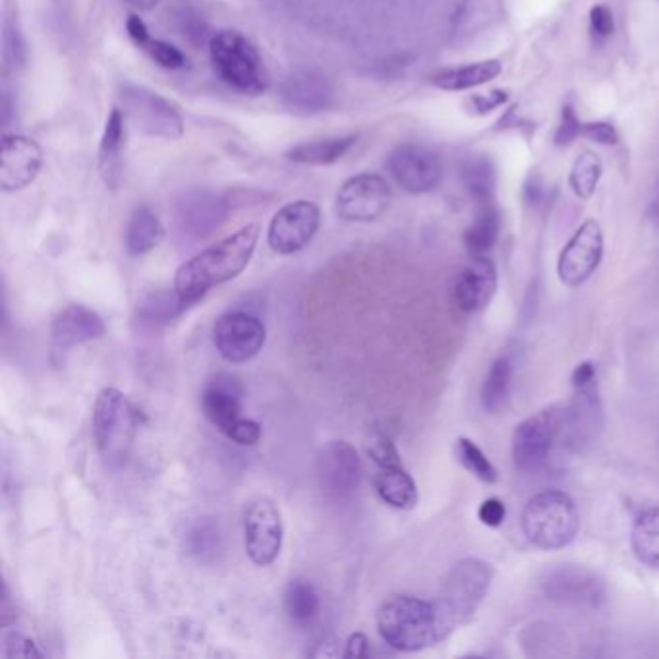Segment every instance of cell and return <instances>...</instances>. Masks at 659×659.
Returning <instances> with one entry per match:
<instances>
[{"mask_svg": "<svg viewBox=\"0 0 659 659\" xmlns=\"http://www.w3.org/2000/svg\"><path fill=\"white\" fill-rule=\"evenodd\" d=\"M615 32V20H613V12L608 9L606 4H598L590 10V34L594 35V39L603 41L608 39Z\"/></svg>", "mask_w": 659, "mask_h": 659, "instance_id": "cell-43", "label": "cell"}, {"mask_svg": "<svg viewBox=\"0 0 659 659\" xmlns=\"http://www.w3.org/2000/svg\"><path fill=\"white\" fill-rule=\"evenodd\" d=\"M498 285L495 263L486 255H478L458 273L453 287V302L463 313L480 312L495 297Z\"/></svg>", "mask_w": 659, "mask_h": 659, "instance_id": "cell-19", "label": "cell"}, {"mask_svg": "<svg viewBox=\"0 0 659 659\" xmlns=\"http://www.w3.org/2000/svg\"><path fill=\"white\" fill-rule=\"evenodd\" d=\"M601 257H603V232L600 223L588 219L578 227L559 254V280L566 287H580L600 267Z\"/></svg>", "mask_w": 659, "mask_h": 659, "instance_id": "cell-9", "label": "cell"}, {"mask_svg": "<svg viewBox=\"0 0 659 659\" xmlns=\"http://www.w3.org/2000/svg\"><path fill=\"white\" fill-rule=\"evenodd\" d=\"M140 49H144L159 67L167 68V70H180V68L187 67V57L182 55V51L161 39L149 37Z\"/></svg>", "mask_w": 659, "mask_h": 659, "instance_id": "cell-39", "label": "cell"}, {"mask_svg": "<svg viewBox=\"0 0 659 659\" xmlns=\"http://www.w3.org/2000/svg\"><path fill=\"white\" fill-rule=\"evenodd\" d=\"M187 310V304L178 298L177 292H157L152 297L145 298L142 304L137 305V322L149 330H157L159 325L169 323L175 315Z\"/></svg>", "mask_w": 659, "mask_h": 659, "instance_id": "cell-35", "label": "cell"}, {"mask_svg": "<svg viewBox=\"0 0 659 659\" xmlns=\"http://www.w3.org/2000/svg\"><path fill=\"white\" fill-rule=\"evenodd\" d=\"M523 532L534 548L543 551L563 550L578 536L580 515L575 501L565 491H541L526 503Z\"/></svg>", "mask_w": 659, "mask_h": 659, "instance_id": "cell-4", "label": "cell"}, {"mask_svg": "<svg viewBox=\"0 0 659 659\" xmlns=\"http://www.w3.org/2000/svg\"><path fill=\"white\" fill-rule=\"evenodd\" d=\"M573 387H586V385H590L594 381H598V375H596V363L583 362L578 363L575 368V372H573Z\"/></svg>", "mask_w": 659, "mask_h": 659, "instance_id": "cell-48", "label": "cell"}, {"mask_svg": "<svg viewBox=\"0 0 659 659\" xmlns=\"http://www.w3.org/2000/svg\"><path fill=\"white\" fill-rule=\"evenodd\" d=\"M317 478L330 498L352 495L362 478V463L356 448L345 441L330 443L317 457Z\"/></svg>", "mask_w": 659, "mask_h": 659, "instance_id": "cell-16", "label": "cell"}, {"mask_svg": "<svg viewBox=\"0 0 659 659\" xmlns=\"http://www.w3.org/2000/svg\"><path fill=\"white\" fill-rule=\"evenodd\" d=\"M378 631L393 650L420 651L447 638L433 601L412 596H397L378 611Z\"/></svg>", "mask_w": 659, "mask_h": 659, "instance_id": "cell-2", "label": "cell"}, {"mask_svg": "<svg viewBox=\"0 0 659 659\" xmlns=\"http://www.w3.org/2000/svg\"><path fill=\"white\" fill-rule=\"evenodd\" d=\"M387 169L408 194H428L440 187L443 175L438 153L420 144L398 145L390 155Z\"/></svg>", "mask_w": 659, "mask_h": 659, "instance_id": "cell-13", "label": "cell"}, {"mask_svg": "<svg viewBox=\"0 0 659 659\" xmlns=\"http://www.w3.org/2000/svg\"><path fill=\"white\" fill-rule=\"evenodd\" d=\"M322 223V212L313 202H292L275 213L267 230L271 250L280 255L297 254L312 242Z\"/></svg>", "mask_w": 659, "mask_h": 659, "instance_id": "cell-10", "label": "cell"}, {"mask_svg": "<svg viewBox=\"0 0 659 659\" xmlns=\"http://www.w3.org/2000/svg\"><path fill=\"white\" fill-rule=\"evenodd\" d=\"M366 451H368V455L372 457L373 463L380 466V468L403 466L395 443L383 431H373L372 435L366 441Z\"/></svg>", "mask_w": 659, "mask_h": 659, "instance_id": "cell-38", "label": "cell"}, {"mask_svg": "<svg viewBox=\"0 0 659 659\" xmlns=\"http://www.w3.org/2000/svg\"><path fill=\"white\" fill-rule=\"evenodd\" d=\"M565 408L551 405L516 426L513 435V458L518 470H538L548 457L559 435L565 430Z\"/></svg>", "mask_w": 659, "mask_h": 659, "instance_id": "cell-7", "label": "cell"}, {"mask_svg": "<svg viewBox=\"0 0 659 659\" xmlns=\"http://www.w3.org/2000/svg\"><path fill=\"white\" fill-rule=\"evenodd\" d=\"M658 220H659V200H658Z\"/></svg>", "mask_w": 659, "mask_h": 659, "instance_id": "cell-52", "label": "cell"}, {"mask_svg": "<svg viewBox=\"0 0 659 659\" xmlns=\"http://www.w3.org/2000/svg\"><path fill=\"white\" fill-rule=\"evenodd\" d=\"M217 76L238 94L260 95L267 89L269 77L262 57L244 35L225 29L209 43Z\"/></svg>", "mask_w": 659, "mask_h": 659, "instance_id": "cell-5", "label": "cell"}, {"mask_svg": "<svg viewBox=\"0 0 659 659\" xmlns=\"http://www.w3.org/2000/svg\"><path fill=\"white\" fill-rule=\"evenodd\" d=\"M223 219V203L207 195L195 194L194 197H187L178 207V230L182 232V237H192L194 240L209 237L213 230L219 229Z\"/></svg>", "mask_w": 659, "mask_h": 659, "instance_id": "cell-22", "label": "cell"}, {"mask_svg": "<svg viewBox=\"0 0 659 659\" xmlns=\"http://www.w3.org/2000/svg\"><path fill=\"white\" fill-rule=\"evenodd\" d=\"M601 428V400L598 381L586 387H576L575 397L565 408V430L571 445L576 448L590 445Z\"/></svg>", "mask_w": 659, "mask_h": 659, "instance_id": "cell-20", "label": "cell"}, {"mask_svg": "<svg viewBox=\"0 0 659 659\" xmlns=\"http://www.w3.org/2000/svg\"><path fill=\"white\" fill-rule=\"evenodd\" d=\"M320 594L310 580L295 578L285 590V611L295 625L305 626L320 613Z\"/></svg>", "mask_w": 659, "mask_h": 659, "instance_id": "cell-30", "label": "cell"}, {"mask_svg": "<svg viewBox=\"0 0 659 659\" xmlns=\"http://www.w3.org/2000/svg\"><path fill=\"white\" fill-rule=\"evenodd\" d=\"M137 410L119 390L99 393L94 408V435L103 458L110 465H122L134 443Z\"/></svg>", "mask_w": 659, "mask_h": 659, "instance_id": "cell-6", "label": "cell"}, {"mask_svg": "<svg viewBox=\"0 0 659 659\" xmlns=\"http://www.w3.org/2000/svg\"><path fill=\"white\" fill-rule=\"evenodd\" d=\"M124 2L137 10H153L157 4V0H124Z\"/></svg>", "mask_w": 659, "mask_h": 659, "instance_id": "cell-51", "label": "cell"}, {"mask_svg": "<svg viewBox=\"0 0 659 659\" xmlns=\"http://www.w3.org/2000/svg\"><path fill=\"white\" fill-rule=\"evenodd\" d=\"M511 380H513L511 360L507 356H499L498 360L491 363L490 372L486 375L482 385V406L491 415L499 412L507 403Z\"/></svg>", "mask_w": 659, "mask_h": 659, "instance_id": "cell-34", "label": "cell"}, {"mask_svg": "<svg viewBox=\"0 0 659 659\" xmlns=\"http://www.w3.org/2000/svg\"><path fill=\"white\" fill-rule=\"evenodd\" d=\"M548 600L573 606H598L606 596L600 576L580 565H561L541 580Z\"/></svg>", "mask_w": 659, "mask_h": 659, "instance_id": "cell-15", "label": "cell"}, {"mask_svg": "<svg viewBox=\"0 0 659 659\" xmlns=\"http://www.w3.org/2000/svg\"><path fill=\"white\" fill-rule=\"evenodd\" d=\"M240 398H242L240 381L229 373H219L203 391V415L220 433H227L242 418Z\"/></svg>", "mask_w": 659, "mask_h": 659, "instance_id": "cell-21", "label": "cell"}, {"mask_svg": "<svg viewBox=\"0 0 659 659\" xmlns=\"http://www.w3.org/2000/svg\"><path fill=\"white\" fill-rule=\"evenodd\" d=\"M105 335L101 315L82 304H70L60 310L51 327V355L55 362H62L70 348L84 345Z\"/></svg>", "mask_w": 659, "mask_h": 659, "instance_id": "cell-17", "label": "cell"}, {"mask_svg": "<svg viewBox=\"0 0 659 659\" xmlns=\"http://www.w3.org/2000/svg\"><path fill=\"white\" fill-rule=\"evenodd\" d=\"M213 343L227 362L244 363L260 355L265 345V325L252 313H225L213 327Z\"/></svg>", "mask_w": 659, "mask_h": 659, "instance_id": "cell-12", "label": "cell"}, {"mask_svg": "<svg viewBox=\"0 0 659 659\" xmlns=\"http://www.w3.org/2000/svg\"><path fill=\"white\" fill-rule=\"evenodd\" d=\"M583 137L600 145H615L619 142L618 130L609 122H584Z\"/></svg>", "mask_w": 659, "mask_h": 659, "instance_id": "cell-45", "label": "cell"}, {"mask_svg": "<svg viewBox=\"0 0 659 659\" xmlns=\"http://www.w3.org/2000/svg\"><path fill=\"white\" fill-rule=\"evenodd\" d=\"M491 580L493 571L482 559H463L451 566L441 580L438 600L433 601L448 634L455 633L458 626L466 625L476 615L490 592Z\"/></svg>", "mask_w": 659, "mask_h": 659, "instance_id": "cell-3", "label": "cell"}, {"mask_svg": "<svg viewBox=\"0 0 659 659\" xmlns=\"http://www.w3.org/2000/svg\"><path fill=\"white\" fill-rule=\"evenodd\" d=\"M478 518H480L482 525L490 526V528H499V526L505 523V518H507V507H505V503L501 499H486L480 508H478Z\"/></svg>", "mask_w": 659, "mask_h": 659, "instance_id": "cell-44", "label": "cell"}, {"mask_svg": "<svg viewBox=\"0 0 659 659\" xmlns=\"http://www.w3.org/2000/svg\"><path fill=\"white\" fill-rule=\"evenodd\" d=\"M463 182L476 202L490 203L498 187V169L488 155H474L463 167Z\"/></svg>", "mask_w": 659, "mask_h": 659, "instance_id": "cell-32", "label": "cell"}, {"mask_svg": "<svg viewBox=\"0 0 659 659\" xmlns=\"http://www.w3.org/2000/svg\"><path fill=\"white\" fill-rule=\"evenodd\" d=\"M368 650H370V643L366 638V634L355 633L350 634V638L347 640V650H345V658L348 659H362L368 658Z\"/></svg>", "mask_w": 659, "mask_h": 659, "instance_id": "cell-47", "label": "cell"}, {"mask_svg": "<svg viewBox=\"0 0 659 659\" xmlns=\"http://www.w3.org/2000/svg\"><path fill=\"white\" fill-rule=\"evenodd\" d=\"M375 491L383 503L398 511H410L418 505V488L412 476L406 472L405 466L380 468L373 480Z\"/></svg>", "mask_w": 659, "mask_h": 659, "instance_id": "cell-26", "label": "cell"}, {"mask_svg": "<svg viewBox=\"0 0 659 659\" xmlns=\"http://www.w3.org/2000/svg\"><path fill=\"white\" fill-rule=\"evenodd\" d=\"M244 548L257 566H267L279 558L283 548V520L271 499H255L244 513Z\"/></svg>", "mask_w": 659, "mask_h": 659, "instance_id": "cell-11", "label": "cell"}, {"mask_svg": "<svg viewBox=\"0 0 659 659\" xmlns=\"http://www.w3.org/2000/svg\"><path fill=\"white\" fill-rule=\"evenodd\" d=\"M283 99L302 112H320L330 107L333 99V89L325 77L317 76L313 72L295 74L288 77L283 85Z\"/></svg>", "mask_w": 659, "mask_h": 659, "instance_id": "cell-23", "label": "cell"}, {"mask_svg": "<svg viewBox=\"0 0 659 659\" xmlns=\"http://www.w3.org/2000/svg\"><path fill=\"white\" fill-rule=\"evenodd\" d=\"M41 147L26 135H4L0 152V188L16 192L34 182L41 169Z\"/></svg>", "mask_w": 659, "mask_h": 659, "instance_id": "cell-18", "label": "cell"}, {"mask_svg": "<svg viewBox=\"0 0 659 659\" xmlns=\"http://www.w3.org/2000/svg\"><path fill=\"white\" fill-rule=\"evenodd\" d=\"M391 188L378 175L348 178L337 195V215L348 223H370L387 212Z\"/></svg>", "mask_w": 659, "mask_h": 659, "instance_id": "cell-14", "label": "cell"}, {"mask_svg": "<svg viewBox=\"0 0 659 659\" xmlns=\"http://www.w3.org/2000/svg\"><path fill=\"white\" fill-rule=\"evenodd\" d=\"M503 72V64L498 59L482 60L466 67L447 68L431 76V84L445 92H465L478 85L488 84Z\"/></svg>", "mask_w": 659, "mask_h": 659, "instance_id": "cell-25", "label": "cell"}, {"mask_svg": "<svg viewBox=\"0 0 659 659\" xmlns=\"http://www.w3.org/2000/svg\"><path fill=\"white\" fill-rule=\"evenodd\" d=\"M358 137L356 135H338V137H327V140H315V142H305L297 145L287 153L290 161L300 163V165H333L340 161L352 147H355Z\"/></svg>", "mask_w": 659, "mask_h": 659, "instance_id": "cell-27", "label": "cell"}, {"mask_svg": "<svg viewBox=\"0 0 659 659\" xmlns=\"http://www.w3.org/2000/svg\"><path fill=\"white\" fill-rule=\"evenodd\" d=\"M501 232V215L493 203H482V209L472 225L466 229L465 245L472 257L486 255L498 242Z\"/></svg>", "mask_w": 659, "mask_h": 659, "instance_id": "cell-31", "label": "cell"}, {"mask_svg": "<svg viewBox=\"0 0 659 659\" xmlns=\"http://www.w3.org/2000/svg\"><path fill=\"white\" fill-rule=\"evenodd\" d=\"M184 548L192 558L203 563L215 561L223 551V532L219 523L213 518H200L195 525L188 528Z\"/></svg>", "mask_w": 659, "mask_h": 659, "instance_id": "cell-33", "label": "cell"}, {"mask_svg": "<svg viewBox=\"0 0 659 659\" xmlns=\"http://www.w3.org/2000/svg\"><path fill=\"white\" fill-rule=\"evenodd\" d=\"M120 101L124 107V115L145 135L172 142L184 134V122L180 112L161 95L153 94L137 85H124L120 92Z\"/></svg>", "mask_w": 659, "mask_h": 659, "instance_id": "cell-8", "label": "cell"}, {"mask_svg": "<svg viewBox=\"0 0 659 659\" xmlns=\"http://www.w3.org/2000/svg\"><path fill=\"white\" fill-rule=\"evenodd\" d=\"M583 127L584 122L576 117L575 109L571 105H565L563 112H561V124H559L558 132H555V145L566 147L578 137H583Z\"/></svg>", "mask_w": 659, "mask_h": 659, "instance_id": "cell-40", "label": "cell"}, {"mask_svg": "<svg viewBox=\"0 0 659 659\" xmlns=\"http://www.w3.org/2000/svg\"><path fill=\"white\" fill-rule=\"evenodd\" d=\"M127 29L130 39H132L137 47H142V45L152 37V35H149V29L145 26L144 20L140 16H135V14L128 17Z\"/></svg>", "mask_w": 659, "mask_h": 659, "instance_id": "cell-49", "label": "cell"}, {"mask_svg": "<svg viewBox=\"0 0 659 659\" xmlns=\"http://www.w3.org/2000/svg\"><path fill=\"white\" fill-rule=\"evenodd\" d=\"M257 238L260 225L252 223L182 263L175 277L178 298L188 308L202 300L212 288L238 277L252 260Z\"/></svg>", "mask_w": 659, "mask_h": 659, "instance_id": "cell-1", "label": "cell"}, {"mask_svg": "<svg viewBox=\"0 0 659 659\" xmlns=\"http://www.w3.org/2000/svg\"><path fill=\"white\" fill-rule=\"evenodd\" d=\"M165 237L161 219L152 207L135 209L132 219L128 223L127 250L130 255H145L161 244Z\"/></svg>", "mask_w": 659, "mask_h": 659, "instance_id": "cell-28", "label": "cell"}, {"mask_svg": "<svg viewBox=\"0 0 659 659\" xmlns=\"http://www.w3.org/2000/svg\"><path fill=\"white\" fill-rule=\"evenodd\" d=\"M455 455L460 465L465 466L474 478H478L483 483H495L499 480L498 468L493 466L490 458L483 455L482 448L478 447L472 440L468 438H458L455 443Z\"/></svg>", "mask_w": 659, "mask_h": 659, "instance_id": "cell-37", "label": "cell"}, {"mask_svg": "<svg viewBox=\"0 0 659 659\" xmlns=\"http://www.w3.org/2000/svg\"><path fill=\"white\" fill-rule=\"evenodd\" d=\"M631 546L643 565L659 571V507L648 508L636 516L631 530Z\"/></svg>", "mask_w": 659, "mask_h": 659, "instance_id": "cell-29", "label": "cell"}, {"mask_svg": "<svg viewBox=\"0 0 659 659\" xmlns=\"http://www.w3.org/2000/svg\"><path fill=\"white\" fill-rule=\"evenodd\" d=\"M230 441H235L238 445H244V447H252L255 443H260L262 440V426L254 422V420H248V418H240L227 433H225Z\"/></svg>", "mask_w": 659, "mask_h": 659, "instance_id": "cell-42", "label": "cell"}, {"mask_svg": "<svg viewBox=\"0 0 659 659\" xmlns=\"http://www.w3.org/2000/svg\"><path fill=\"white\" fill-rule=\"evenodd\" d=\"M505 101H507V94L505 92H491V94L474 95L468 105H470V109L476 115H488V112L498 109Z\"/></svg>", "mask_w": 659, "mask_h": 659, "instance_id": "cell-46", "label": "cell"}, {"mask_svg": "<svg viewBox=\"0 0 659 659\" xmlns=\"http://www.w3.org/2000/svg\"><path fill=\"white\" fill-rule=\"evenodd\" d=\"M601 159L592 152H583L576 161L573 163V169L568 175V187L573 188L576 197L588 200L592 197L596 188L600 184Z\"/></svg>", "mask_w": 659, "mask_h": 659, "instance_id": "cell-36", "label": "cell"}, {"mask_svg": "<svg viewBox=\"0 0 659 659\" xmlns=\"http://www.w3.org/2000/svg\"><path fill=\"white\" fill-rule=\"evenodd\" d=\"M0 615H2V626H9L16 615H14V609L10 606L9 588L4 586V594H2V608H0Z\"/></svg>", "mask_w": 659, "mask_h": 659, "instance_id": "cell-50", "label": "cell"}, {"mask_svg": "<svg viewBox=\"0 0 659 659\" xmlns=\"http://www.w3.org/2000/svg\"><path fill=\"white\" fill-rule=\"evenodd\" d=\"M2 656L4 658H43V651L37 648L34 640H29L22 633H9L2 640Z\"/></svg>", "mask_w": 659, "mask_h": 659, "instance_id": "cell-41", "label": "cell"}, {"mask_svg": "<svg viewBox=\"0 0 659 659\" xmlns=\"http://www.w3.org/2000/svg\"><path fill=\"white\" fill-rule=\"evenodd\" d=\"M124 117L122 110L115 109L110 112L109 120L105 124L101 145H99V172L109 188L119 187L122 177V153H124Z\"/></svg>", "mask_w": 659, "mask_h": 659, "instance_id": "cell-24", "label": "cell"}]
</instances>
